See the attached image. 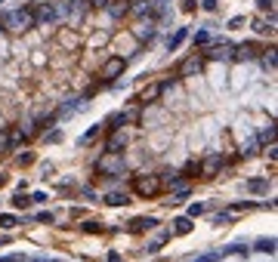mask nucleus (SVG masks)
<instances>
[{"label": "nucleus", "instance_id": "4468645a", "mask_svg": "<svg viewBox=\"0 0 278 262\" xmlns=\"http://www.w3.org/2000/svg\"><path fill=\"white\" fill-rule=\"evenodd\" d=\"M173 226H176V235H189V232H192V219H189V216H179Z\"/></svg>", "mask_w": 278, "mask_h": 262}, {"label": "nucleus", "instance_id": "f03ea898", "mask_svg": "<svg viewBox=\"0 0 278 262\" xmlns=\"http://www.w3.org/2000/svg\"><path fill=\"white\" fill-rule=\"evenodd\" d=\"M161 189H164L161 176H136L133 179V192L139 198H158V195H161Z\"/></svg>", "mask_w": 278, "mask_h": 262}, {"label": "nucleus", "instance_id": "412c9836", "mask_svg": "<svg viewBox=\"0 0 278 262\" xmlns=\"http://www.w3.org/2000/svg\"><path fill=\"white\" fill-rule=\"evenodd\" d=\"M248 189H251V192H263V189H266V179H251Z\"/></svg>", "mask_w": 278, "mask_h": 262}, {"label": "nucleus", "instance_id": "39448f33", "mask_svg": "<svg viewBox=\"0 0 278 262\" xmlns=\"http://www.w3.org/2000/svg\"><path fill=\"white\" fill-rule=\"evenodd\" d=\"M201 65H204L201 56H189V59H182V65H179V78H192V74L201 71Z\"/></svg>", "mask_w": 278, "mask_h": 262}, {"label": "nucleus", "instance_id": "dca6fc26", "mask_svg": "<svg viewBox=\"0 0 278 262\" xmlns=\"http://www.w3.org/2000/svg\"><path fill=\"white\" fill-rule=\"evenodd\" d=\"M0 229H16V216L13 213H0Z\"/></svg>", "mask_w": 278, "mask_h": 262}, {"label": "nucleus", "instance_id": "cd10ccee", "mask_svg": "<svg viewBox=\"0 0 278 262\" xmlns=\"http://www.w3.org/2000/svg\"><path fill=\"white\" fill-rule=\"evenodd\" d=\"M241 25H244V19H241V16H235V19L229 22V28H241Z\"/></svg>", "mask_w": 278, "mask_h": 262}, {"label": "nucleus", "instance_id": "9b49d317", "mask_svg": "<svg viewBox=\"0 0 278 262\" xmlns=\"http://www.w3.org/2000/svg\"><path fill=\"white\" fill-rule=\"evenodd\" d=\"M232 53V47H226V44H213V47H207V59H220V56H229Z\"/></svg>", "mask_w": 278, "mask_h": 262}, {"label": "nucleus", "instance_id": "bb28decb", "mask_svg": "<svg viewBox=\"0 0 278 262\" xmlns=\"http://www.w3.org/2000/svg\"><path fill=\"white\" fill-rule=\"evenodd\" d=\"M220 222H229V213H217L213 216V226H220Z\"/></svg>", "mask_w": 278, "mask_h": 262}, {"label": "nucleus", "instance_id": "4be33fe9", "mask_svg": "<svg viewBox=\"0 0 278 262\" xmlns=\"http://www.w3.org/2000/svg\"><path fill=\"white\" fill-rule=\"evenodd\" d=\"M204 213V204H192L189 207V219H195V216H201Z\"/></svg>", "mask_w": 278, "mask_h": 262}, {"label": "nucleus", "instance_id": "0eeeda50", "mask_svg": "<svg viewBox=\"0 0 278 262\" xmlns=\"http://www.w3.org/2000/svg\"><path fill=\"white\" fill-rule=\"evenodd\" d=\"M25 136H22V130H4L0 133V152H10L13 145H19Z\"/></svg>", "mask_w": 278, "mask_h": 262}, {"label": "nucleus", "instance_id": "6ab92c4d", "mask_svg": "<svg viewBox=\"0 0 278 262\" xmlns=\"http://www.w3.org/2000/svg\"><path fill=\"white\" fill-rule=\"evenodd\" d=\"M84 232H90V235H93V232H102V222H96V219H87V222H84Z\"/></svg>", "mask_w": 278, "mask_h": 262}, {"label": "nucleus", "instance_id": "a211bd4d", "mask_svg": "<svg viewBox=\"0 0 278 262\" xmlns=\"http://www.w3.org/2000/svg\"><path fill=\"white\" fill-rule=\"evenodd\" d=\"M133 34H136V37H145V41H148L155 31H151V25H136V31H133Z\"/></svg>", "mask_w": 278, "mask_h": 262}, {"label": "nucleus", "instance_id": "f8f14e48", "mask_svg": "<svg viewBox=\"0 0 278 262\" xmlns=\"http://www.w3.org/2000/svg\"><path fill=\"white\" fill-rule=\"evenodd\" d=\"M105 204H111V207H124V204H130V198H127L124 192H111V195H105Z\"/></svg>", "mask_w": 278, "mask_h": 262}, {"label": "nucleus", "instance_id": "c85d7f7f", "mask_svg": "<svg viewBox=\"0 0 278 262\" xmlns=\"http://www.w3.org/2000/svg\"><path fill=\"white\" fill-rule=\"evenodd\" d=\"M124 13H127V7H124V4H121V7H111V16H124Z\"/></svg>", "mask_w": 278, "mask_h": 262}, {"label": "nucleus", "instance_id": "1a4fd4ad", "mask_svg": "<svg viewBox=\"0 0 278 262\" xmlns=\"http://www.w3.org/2000/svg\"><path fill=\"white\" fill-rule=\"evenodd\" d=\"M56 16H59V13H56L53 7H47V4H44V7H37L34 22H56Z\"/></svg>", "mask_w": 278, "mask_h": 262}, {"label": "nucleus", "instance_id": "72a5a7b5", "mask_svg": "<svg viewBox=\"0 0 278 262\" xmlns=\"http://www.w3.org/2000/svg\"><path fill=\"white\" fill-rule=\"evenodd\" d=\"M0 4H4V0H0Z\"/></svg>", "mask_w": 278, "mask_h": 262}, {"label": "nucleus", "instance_id": "393cba45", "mask_svg": "<svg viewBox=\"0 0 278 262\" xmlns=\"http://www.w3.org/2000/svg\"><path fill=\"white\" fill-rule=\"evenodd\" d=\"M201 7H204L207 13H217V7H220V0H201Z\"/></svg>", "mask_w": 278, "mask_h": 262}, {"label": "nucleus", "instance_id": "f257e3e1", "mask_svg": "<svg viewBox=\"0 0 278 262\" xmlns=\"http://www.w3.org/2000/svg\"><path fill=\"white\" fill-rule=\"evenodd\" d=\"M0 25H4L7 31H28L34 28V13L31 10H13V13H4V19H0Z\"/></svg>", "mask_w": 278, "mask_h": 262}, {"label": "nucleus", "instance_id": "20e7f679", "mask_svg": "<svg viewBox=\"0 0 278 262\" xmlns=\"http://www.w3.org/2000/svg\"><path fill=\"white\" fill-rule=\"evenodd\" d=\"M124 68H127V62H124L121 56H114V59H108V62L102 65V71H99V74H102L105 81H114L117 74H124Z\"/></svg>", "mask_w": 278, "mask_h": 262}, {"label": "nucleus", "instance_id": "c756f323", "mask_svg": "<svg viewBox=\"0 0 278 262\" xmlns=\"http://www.w3.org/2000/svg\"><path fill=\"white\" fill-rule=\"evenodd\" d=\"M37 222H53V213H37Z\"/></svg>", "mask_w": 278, "mask_h": 262}, {"label": "nucleus", "instance_id": "6e6552de", "mask_svg": "<svg viewBox=\"0 0 278 262\" xmlns=\"http://www.w3.org/2000/svg\"><path fill=\"white\" fill-rule=\"evenodd\" d=\"M167 87H170V84H148V87L142 90V102H158Z\"/></svg>", "mask_w": 278, "mask_h": 262}, {"label": "nucleus", "instance_id": "2eb2a0df", "mask_svg": "<svg viewBox=\"0 0 278 262\" xmlns=\"http://www.w3.org/2000/svg\"><path fill=\"white\" fill-rule=\"evenodd\" d=\"M257 250L260 253H275V241L272 238H263V241H257Z\"/></svg>", "mask_w": 278, "mask_h": 262}, {"label": "nucleus", "instance_id": "f3484780", "mask_svg": "<svg viewBox=\"0 0 278 262\" xmlns=\"http://www.w3.org/2000/svg\"><path fill=\"white\" fill-rule=\"evenodd\" d=\"M13 204H16V207H19V210H25V207H31V204H34V201H31V198H25V195H22V192H19V195H16V198H13Z\"/></svg>", "mask_w": 278, "mask_h": 262}, {"label": "nucleus", "instance_id": "5701e85b", "mask_svg": "<svg viewBox=\"0 0 278 262\" xmlns=\"http://www.w3.org/2000/svg\"><path fill=\"white\" fill-rule=\"evenodd\" d=\"M263 65H266V68H275V50H269V53L263 56Z\"/></svg>", "mask_w": 278, "mask_h": 262}, {"label": "nucleus", "instance_id": "7ed1b4c3", "mask_svg": "<svg viewBox=\"0 0 278 262\" xmlns=\"http://www.w3.org/2000/svg\"><path fill=\"white\" fill-rule=\"evenodd\" d=\"M96 170L102 173V176H117L124 170V158H121V152H105L99 161H96Z\"/></svg>", "mask_w": 278, "mask_h": 262}, {"label": "nucleus", "instance_id": "423d86ee", "mask_svg": "<svg viewBox=\"0 0 278 262\" xmlns=\"http://www.w3.org/2000/svg\"><path fill=\"white\" fill-rule=\"evenodd\" d=\"M220 167H223V158H220V155H210L201 167H198V173H201L204 179H213V176L220 173Z\"/></svg>", "mask_w": 278, "mask_h": 262}, {"label": "nucleus", "instance_id": "9d476101", "mask_svg": "<svg viewBox=\"0 0 278 262\" xmlns=\"http://www.w3.org/2000/svg\"><path fill=\"white\" fill-rule=\"evenodd\" d=\"M155 226H158V222H155L151 216H139V219L130 222V229H133V232H148V229H155Z\"/></svg>", "mask_w": 278, "mask_h": 262}, {"label": "nucleus", "instance_id": "aec40b11", "mask_svg": "<svg viewBox=\"0 0 278 262\" xmlns=\"http://www.w3.org/2000/svg\"><path fill=\"white\" fill-rule=\"evenodd\" d=\"M260 13H275V0H257Z\"/></svg>", "mask_w": 278, "mask_h": 262}, {"label": "nucleus", "instance_id": "a878e982", "mask_svg": "<svg viewBox=\"0 0 278 262\" xmlns=\"http://www.w3.org/2000/svg\"><path fill=\"white\" fill-rule=\"evenodd\" d=\"M207 41H210V37H207V31H201V34H195V44H201V47H204Z\"/></svg>", "mask_w": 278, "mask_h": 262}, {"label": "nucleus", "instance_id": "473e14b6", "mask_svg": "<svg viewBox=\"0 0 278 262\" xmlns=\"http://www.w3.org/2000/svg\"><path fill=\"white\" fill-rule=\"evenodd\" d=\"M50 262H62V259H50Z\"/></svg>", "mask_w": 278, "mask_h": 262}, {"label": "nucleus", "instance_id": "b1692460", "mask_svg": "<svg viewBox=\"0 0 278 262\" xmlns=\"http://www.w3.org/2000/svg\"><path fill=\"white\" fill-rule=\"evenodd\" d=\"M272 139H275V130H272V127L260 133V142H269V145H272Z\"/></svg>", "mask_w": 278, "mask_h": 262}, {"label": "nucleus", "instance_id": "ddd939ff", "mask_svg": "<svg viewBox=\"0 0 278 262\" xmlns=\"http://www.w3.org/2000/svg\"><path fill=\"white\" fill-rule=\"evenodd\" d=\"M186 37H189V31H186V28H179V31L170 37V53H176V50L182 47V41H186Z\"/></svg>", "mask_w": 278, "mask_h": 262}, {"label": "nucleus", "instance_id": "2f4dec72", "mask_svg": "<svg viewBox=\"0 0 278 262\" xmlns=\"http://www.w3.org/2000/svg\"><path fill=\"white\" fill-rule=\"evenodd\" d=\"M4 182H7V176H0V185H4Z\"/></svg>", "mask_w": 278, "mask_h": 262}, {"label": "nucleus", "instance_id": "7c9ffc66", "mask_svg": "<svg viewBox=\"0 0 278 262\" xmlns=\"http://www.w3.org/2000/svg\"><path fill=\"white\" fill-rule=\"evenodd\" d=\"M108 262H121V256H117V253H108Z\"/></svg>", "mask_w": 278, "mask_h": 262}]
</instances>
